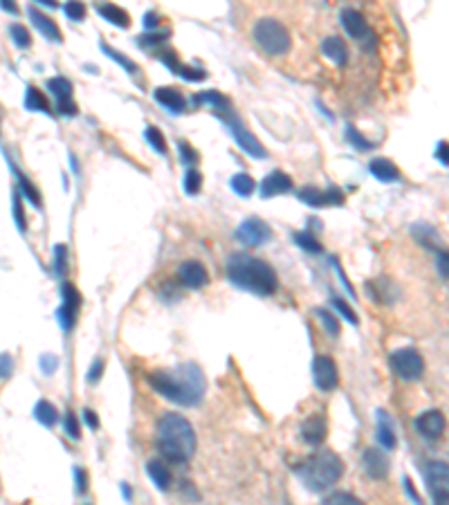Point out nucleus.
Listing matches in <instances>:
<instances>
[{"mask_svg": "<svg viewBox=\"0 0 449 505\" xmlns=\"http://www.w3.org/2000/svg\"><path fill=\"white\" fill-rule=\"evenodd\" d=\"M149 384L166 400L182 407H195L204 395V373L191 362L149 375Z\"/></svg>", "mask_w": 449, "mask_h": 505, "instance_id": "obj_1", "label": "nucleus"}, {"mask_svg": "<svg viewBox=\"0 0 449 505\" xmlns=\"http://www.w3.org/2000/svg\"><path fill=\"white\" fill-rule=\"evenodd\" d=\"M227 276L233 285L258 296L274 294L278 287L274 267L249 254H231L227 260Z\"/></svg>", "mask_w": 449, "mask_h": 505, "instance_id": "obj_2", "label": "nucleus"}, {"mask_svg": "<svg viewBox=\"0 0 449 505\" xmlns=\"http://www.w3.org/2000/svg\"><path fill=\"white\" fill-rule=\"evenodd\" d=\"M157 449L171 463H187L195 452L193 427L180 413H164L157 422Z\"/></svg>", "mask_w": 449, "mask_h": 505, "instance_id": "obj_3", "label": "nucleus"}, {"mask_svg": "<svg viewBox=\"0 0 449 505\" xmlns=\"http://www.w3.org/2000/svg\"><path fill=\"white\" fill-rule=\"evenodd\" d=\"M341 474H344V463L330 449H323V452L308 456L296 467V476H299L301 483L310 492H323L332 488L341 479Z\"/></svg>", "mask_w": 449, "mask_h": 505, "instance_id": "obj_4", "label": "nucleus"}, {"mask_svg": "<svg viewBox=\"0 0 449 505\" xmlns=\"http://www.w3.org/2000/svg\"><path fill=\"white\" fill-rule=\"evenodd\" d=\"M254 39L258 43V48L263 50L269 57H283L290 52L292 39L283 23H278L276 18H260L254 25Z\"/></svg>", "mask_w": 449, "mask_h": 505, "instance_id": "obj_5", "label": "nucleus"}, {"mask_svg": "<svg viewBox=\"0 0 449 505\" xmlns=\"http://www.w3.org/2000/svg\"><path fill=\"white\" fill-rule=\"evenodd\" d=\"M216 115H220V117H222V122L229 126L231 135H233V137H236L238 146H240L242 151L249 153V155H251V158H256V160H260V158H265V155H267L265 149L260 146V142L247 131V126L242 124V120L236 115V111H233L231 106H224L222 111H216Z\"/></svg>", "mask_w": 449, "mask_h": 505, "instance_id": "obj_6", "label": "nucleus"}, {"mask_svg": "<svg viewBox=\"0 0 449 505\" xmlns=\"http://www.w3.org/2000/svg\"><path fill=\"white\" fill-rule=\"evenodd\" d=\"M391 368L395 373H398L402 380L407 382H416L420 380L422 371H425V362H422V355L418 353L416 348H400V350H393L391 357Z\"/></svg>", "mask_w": 449, "mask_h": 505, "instance_id": "obj_7", "label": "nucleus"}, {"mask_svg": "<svg viewBox=\"0 0 449 505\" xmlns=\"http://www.w3.org/2000/svg\"><path fill=\"white\" fill-rule=\"evenodd\" d=\"M341 25H344V30L350 34V39H355L357 43L366 45V48H368V45L373 48L375 36L371 32V27H368L364 14H359L357 9L346 7L344 12H341Z\"/></svg>", "mask_w": 449, "mask_h": 505, "instance_id": "obj_8", "label": "nucleus"}, {"mask_svg": "<svg viewBox=\"0 0 449 505\" xmlns=\"http://www.w3.org/2000/svg\"><path fill=\"white\" fill-rule=\"evenodd\" d=\"M236 238L247 247H260L272 238V229H269V225L260 218H247L245 222H240V227L236 229Z\"/></svg>", "mask_w": 449, "mask_h": 505, "instance_id": "obj_9", "label": "nucleus"}, {"mask_svg": "<svg viewBox=\"0 0 449 505\" xmlns=\"http://www.w3.org/2000/svg\"><path fill=\"white\" fill-rule=\"evenodd\" d=\"M61 296H63V303H61V310H59L61 328L63 330H72V328H75L79 308H81V294L77 292V287L72 283H63Z\"/></svg>", "mask_w": 449, "mask_h": 505, "instance_id": "obj_10", "label": "nucleus"}, {"mask_svg": "<svg viewBox=\"0 0 449 505\" xmlns=\"http://www.w3.org/2000/svg\"><path fill=\"white\" fill-rule=\"evenodd\" d=\"M299 200L310 207H332L344 204V193L339 189H317V187H303L299 189Z\"/></svg>", "mask_w": 449, "mask_h": 505, "instance_id": "obj_11", "label": "nucleus"}, {"mask_svg": "<svg viewBox=\"0 0 449 505\" xmlns=\"http://www.w3.org/2000/svg\"><path fill=\"white\" fill-rule=\"evenodd\" d=\"M312 375H314V384H317L321 391H332L339 384L337 366L326 355L314 357V362H312Z\"/></svg>", "mask_w": 449, "mask_h": 505, "instance_id": "obj_12", "label": "nucleus"}, {"mask_svg": "<svg viewBox=\"0 0 449 505\" xmlns=\"http://www.w3.org/2000/svg\"><path fill=\"white\" fill-rule=\"evenodd\" d=\"M178 278L184 287H189V290H200V287L209 283V274H207V267L200 260H184V263L178 267Z\"/></svg>", "mask_w": 449, "mask_h": 505, "instance_id": "obj_13", "label": "nucleus"}, {"mask_svg": "<svg viewBox=\"0 0 449 505\" xmlns=\"http://www.w3.org/2000/svg\"><path fill=\"white\" fill-rule=\"evenodd\" d=\"M445 427H447V420H445L443 413L436 411V409L420 413V416L416 418V429H418V434H420L422 438H427V440H438L440 436H443Z\"/></svg>", "mask_w": 449, "mask_h": 505, "instance_id": "obj_14", "label": "nucleus"}, {"mask_svg": "<svg viewBox=\"0 0 449 505\" xmlns=\"http://www.w3.org/2000/svg\"><path fill=\"white\" fill-rule=\"evenodd\" d=\"M362 465H364L366 476H371V479H375V481H382L389 476V458H386L384 452H380L377 447L364 449Z\"/></svg>", "mask_w": 449, "mask_h": 505, "instance_id": "obj_15", "label": "nucleus"}, {"mask_svg": "<svg viewBox=\"0 0 449 505\" xmlns=\"http://www.w3.org/2000/svg\"><path fill=\"white\" fill-rule=\"evenodd\" d=\"M425 481L431 494L449 492V465L443 461H429L425 465Z\"/></svg>", "mask_w": 449, "mask_h": 505, "instance_id": "obj_16", "label": "nucleus"}, {"mask_svg": "<svg viewBox=\"0 0 449 505\" xmlns=\"http://www.w3.org/2000/svg\"><path fill=\"white\" fill-rule=\"evenodd\" d=\"M290 189H292V178L283 173V171H272V173L265 175L263 182H260V196L272 198L278 193H287Z\"/></svg>", "mask_w": 449, "mask_h": 505, "instance_id": "obj_17", "label": "nucleus"}, {"mask_svg": "<svg viewBox=\"0 0 449 505\" xmlns=\"http://www.w3.org/2000/svg\"><path fill=\"white\" fill-rule=\"evenodd\" d=\"M326 434H328V425H326V418H321V416H312L301 425V438L308 445L323 443Z\"/></svg>", "mask_w": 449, "mask_h": 505, "instance_id": "obj_18", "label": "nucleus"}, {"mask_svg": "<svg viewBox=\"0 0 449 505\" xmlns=\"http://www.w3.org/2000/svg\"><path fill=\"white\" fill-rule=\"evenodd\" d=\"M27 14H30L32 23H34L36 27H39V32H41V34H45V39L57 41V43H59V41H63V39H61V30H59L57 23H54L50 16L41 14L36 7H30V9H27Z\"/></svg>", "mask_w": 449, "mask_h": 505, "instance_id": "obj_19", "label": "nucleus"}, {"mask_svg": "<svg viewBox=\"0 0 449 505\" xmlns=\"http://www.w3.org/2000/svg\"><path fill=\"white\" fill-rule=\"evenodd\" d=\"M321 52L326 54V57L337 63V66H344L348 61V50H346V43L344 39H339V36H328V39H323L321 43Z\"/></svg>", "mask_w": 449, "mask_h": 505, "instance_id": "obj_20", "label": "nucleus"}, {"mask_svg": "<svg viewBox=\"0 0 449 505\" xmlns=\"http://www.w3.org/2000/svg\"><path fill=\"white\" fill-rule=\"evenodd\" d=\"M377 440H380V445L384 449H395V445H398L393 422L389 418V413H384V411H377Z\"/></svg>", "mask_w": 449, "mask_h": 505, "instance_id": "obj_21", "label": "nucleus"}, {"mask_svg": "<svg viewBox=\"0 0 449 505\" xmlns=\"http://www.w3.org/2000/svg\"><path fill=\"white\" fill-rule=\"evenodd\" d=\"M155 99L162 106L169 108V111H173V113H182L187 108V99L182 97V93H180L178 88H157L155 90Z\"/></svg>", "mask_w": 449, "mask_h": 505, "instance_id": "obj_22", "label": "nucleus"}, {"mask_svg": "<svg viewBox=\"0 0 449 505\" xmlns=\"http://www.w3.org/2000/svg\"><path fill=\"white\" fill-rule=\"evenodd\" d=\"M160 59L164 61L166 66L175 72V75H180V77L187 79V81H202V79L207 77V72L200 70V68H189V66H182V63H178L175 54H171V52H164Z\"/></svg>", "mask_w": 449, "mask_h": 505, "instance_id": "obj_23", "label": "nucleus"}, {"mask_svg": "<svg viewBox=\"0 0 449 505\" xmlns=\"http://www.w3.org/2000/svg\"><path fill=\"white\" fill-rule=\"evenodd\" d=\"M368 171H371L377 180H382V182H395V180H400V169L386 158H375L371 164H368Z\"/></svg>", "mask_w": 449, "mask_h": 505, "instance_id": "obj_24", "label": "nucleus"}, {"mask_svg": "<svg viewBox=\"0 0 449 505\" xmlns=\"http://www.w3.org/2000/svg\"><path fill=\"white\" fill-rule=\"evenodd\" d=\"M146 472L151 476V481L157 485L160 490H169L171 488V481H173V476H171V470L166 467V463L162 461H151L146 465Z\"/></svg>", "mask_w": 449, "mask_h": 505, "instance_id": "obj_25", "label": "nucleus"}, {"mask_svg": "<svg viewBox=\"0 0 449 505\" xmlns=\"http://www.w3.org/2000/svg\"><path fill=\"white\" fill-rule=\"evenodd\" d=\"M97 12L102 14L108 23H113V25H120V27H128L131 25V16L126 14L122 7H117V5H111V3L97 5Z\"/></svg>", "mask_w": 449, "mask_h": 505, "instance_id": "obj_26", "label": "nucleus"}, {"mask_svg": "<svg viewBox=\"0 0 449 505\" xmlns=\"http://www.w3.org/2000/svg\"><path fill=\"white\" fill-rule=\"evenodd\" d=\"M48 90L59 99V104L72 102V84L66 77H52L48 81Z\"/></svg>", "mask_w": 449, "mask_h": 505, "instance_id": "obj_27", "label": "nucleus"}, {"mask_svg": "<svg viewBox=\"0 0 449 505\" xmlns=\"http://www.w3.org/2000/svg\"><path fill=\"white\" fill-rule=\"evenodd\" d=\"M34 416H36V420L41 422V425H45V427H52L54 422L59 420V411H57V407H54L52 402H48V400H41V402L34 407Z\"/></svg>", "mask_w": 449, "mask_h": 505, "instance_id": "obj_28", "label": "nucleus"}, {"mask_svg": "<svg viewBox=\"0 0 449 505\" xmlns=\"http://www.w3.org/2000/svg\"><path fill=\"white\" fill-rule=\"evenodd\" d=\"M25 106H27V111H39V113H52L50 111V104H48V99H45L43 93H39L34 86L27 88V95H25Z\"/></svg>", "mask_w": 449, "mask_h": 505, "instance_id": "obj_29", "label": "nucleus"}, {"mask_svg": "<svg viewBox=\"0 0 449 505\" xmlns=\"http://www.w3.org/2000/svg\"><path fill=\"white\" fill-rule=\"evenodd\" d=\"M231 189H233V193H236V196L247 198V196L254 193L256 182H254V178L247 175V173H236L231 178Z\"/></svg>", "mask_w": 449, "mask_h": 505, "instance_id": "obj_30", "label": "nucleus"}, {"mask_svg": "<svg viewBox=\"0 0 449 505\" xmlns=\"http://www.w3.org/2000/svg\"><path fill=\"white\" fill-rule=\"evenodd\" d=\"M292 240L296 242V245H299L301 249H305V251H310V254H321V242L312 236V234H308V231H296L294 236H292Z\"/></svg>", "mask_w": 449, "mask_h": 505, "instance_id": "obj_31", "label": "nucleus"}, {"mask_svg": "<svg viewBox=\"0 0 449 505\" xmlns=\"http://www.w3.org/2000/svg\"><path fill=\"white\" fill-rule=\"evenodd\" d=\"M314 314H317V319L321 321V326H323V330L328 332V335H339V321H337V317L332 312H328V310H323V308H319V310H314Z\"/></svg>", "mask_w": 449, "mask_h": 505, "instance_id": "obj_32", "label": "nucleus"}, {"mask_svg": "<svg viewBox=\"0 0 449 505\" xmlns=\"http://www.w3.org/2000/svg\"><path fill=\"white\" fill-rule=\"evenodd\" d=\"M413 236H416L427 249L436 247V231L431 229L429 225H416V227H413Z\"/></svg>", "mask_w": 449, "mask_h": 505, "instance_id": "obj_33", "label": "nucleus"}, {"mask_svg": "<svg viewBox=\"0 0 449 505\" xmlns=\"http://www.w3.org/2000/svg\"><path fill=\"white\" fill-rule=\"evenodd\" d=\"M14 173H16V178H18V182H21V191L27 196V200H30L34 207H41V193L36 191L34 184H32L27 178H23V175H21V171H16V169H14Z\"/></svg>", "mask_w": 449, "mask_h": 505, "instance_id": "obj_34", "label": "nucleus"}, {"mask_svg": "<svg viewBox=\"0 0 449 505\" xmlns=\"http://www.w3.org/2000/svg\"><path fill=\"white\" fill-rule=\"evenodd\" d=\"M202 189V173L198 169H189L184 178V191L189 196H195Z\"/></svg>", "mask_w": 449, "mask_h": 505, "instance_id": "obj_35", "label": "nucleus"}, {"mask_svg": "<svg viewBox=\"0 0 449 505\" xmlns=\"http://www.w3.org/2000/svg\"><path fill=\"white\" fill-rule=\"evenodd\" d=\"M146 140H149V144L153 149L164 155V153H166V140H164V135H162V131L157 128V126H149V128H146Z\"/></svg>", "mask_w": 449, "mask_h": 505, "instance_id": "obj_36", "label": "nucleus"}, {"mask_svg": "<svg viewBox=\"0 0 449 505\" xmlns=\"http://www.w3.org/2000/svg\"><path fill=\"white\" fill-rule=\"evenodd\" d=\"M321 505H364L362 501H359L355 494H348V492H335V494H330V497L323 501Z\"/></svg>", "mask_w": 449, "mask_h": 505, "instance_id": "obj_37", "label": "nucleus"}, {"mask_svg": "<svg viewBox=\"0 0 449 505\" xmlns=\"http://www.w3.org/2000/svg\"><path fill=\"white\" fill-rule=\"evenodd\" d=\"M346 140L350 142V146H355L357 151H368V149H373V142H368L362 133H359L357 128H353V126H350V128L346 131Z\"/></svg>", "mask_w": 449, "mask_h": 505, "instance_id": "obj_38", "label": "nucleus"}, {"mask_svg": "<svg viewBox=\"0 0 449 505\" xmlns=\"http://www.w3.org/2000/svg\"><path fill=\"white\" fill-rule=\"evenodd\" d=\"M9 34H12V39L18 48H30L32 45V36L27 32V27H23V25H12L9 27Z\"/></svg>", "mask_w": 449, "mask_h": 505, "instance_id": "obj_39", "label": "nucleus"}, {"mask_svg": "<svg viewBox=\"0 0 449 505\" xmlns=\"http://www.w3.org/2000/svg\"><path fill=\"white\" fill-rule=\"evenodd\" d=\"M102 50H104V52H106V54H108V57H111L113 61H117V63H122V66H124L126 70H131V72H137V66H135V63H133V61H128V59H126V57H124V54H122V52H117V50H113V48H111V45H106V43H104V45H102Z\"/></svg>", "mask_w": 449, "mask_h": 505, "instance_id": "obj_40", "label": "nucleus"}, {"mask_svg": "<svg viewBox=\"0 0 449 505\" xmlns=\"http://www.w3.org/2000/svg\"><path fill=\"white\" fill-rule=\"evenodd\" d=\"M178 149H180V155H182V162H184V164L193 169V166L198 164V160H200V158H198V153L193 151L191 144L180 142V144H178Z\"/></svg>", "mask_w": 449, "mask_h": 505, "instance_id": "obj_41", "label": "nucleus"}, {"mask_svg": "<svg viewBox=\"0 0 449 505\" xmlns=\"http://www.w3.org/2000/svg\"><path fill=\"white\" fill-rule=\"evenodd\" d=\"M66 258H68V247L66 245L54 247V269H57V274L66 272Z\"/></svg>", "mask_w": 449, "mask_h": 505, "instance_id": "obj_42", "label": "nucleus"}, {"mask_svg": "<svg viewBox=\"0 0 449 505\" xmlns=\"http://www.w3.org/2000/svg\"><path fill=\"white\" fill-rule=\"evenodd\" d=\"M63 427H66V431H68V436L70 438H79L81 436V429H79V422H77V416L72 411H68L66 413V418H63Z\"/></svg>", "mask_w": 449, "mask_h": 505, "instance_id": "obj_43", "label": "nucleus"}, {"mask_svg": "<svg viewBox=\"0 0 449 505\" xmlns=\"http://www.w3.org/2000/svg\"><path fill=\"white\" fill-rule=\"evenodd\" d=\"M332 305H335V308H337L341 314H344V317H346L350 323H353V326H357V323H359L355 310H353V308H348V303H346L344 299H337V296H335V299H332Z\"/></svg>", "mask_w": 449, "mask_h": 505, "instance_id": "obj_44", "label": "nucleus"}, {"mask_svg": "<svg viewBox=\"0 0 449 505\" xmlns=\"http://www.w3.org/2000/svg\"><path fill=\"white\" fill-rule=\"evenodd\" d=\"M63 14H66L70 21H81V18L86 16V7L81 3H68V5H63Z\"/></svg>", "mask_w": 449, "mask_h": 505, "instance_id": "obj_45", "label": "nucleus"}, {"mask_svg": "<svg viewBox=\"0 0 449 505\" xmlns=\"http://www.w3.org/2000/svg\"><path fill=\"white\" fill-rule=\"evenodd\" d=\"M14 373V357L9 353L0 355V380H9V375Z\"/></svg>", "mask_w": 449, "mask_h": 505, "instance_id": "obj_46", "label": "nucleus"}, {"mask_svg": "<svg viewBox=\"0 0 449 505\" xmlns=\"http://www.w3.org/2000/svg\"><path fill=\"white\" fill-rule=\"evenodd\" d=\"M57 366H59L57 355H43V357H41V371H43L45 375H52L54 371H57Z\"/></svg>", "mask_w": 449, "mask_h": 505, "instance_id": "obj_47", "label": "nucleus"}, {"mask_svg": "<svg viewBox=\"0 0 449 505\" xmlns=\"http://www.w3.org/2000/svg\"><path fill=\"white\" fill-rule=\"evenodd\" d=\"M436 267H438L440 276L449 278V251H438V256H436Z\"/></svg>", "mask_w": 449, "mask_h": 505, "instance_id": "obj_48", "label": "nucleus"}, {"mask_svg": "<svg viewBox=\"0 0 449 505\" xmlns=\"http://www.w3.org/2000/svg\"><path fill=\"white\" fill-rule=\"evenodd\" d=\"M102 373H104V359L99 357V359H95V362H93V368L88 371V382L90 384H97L99 377H102Z\"/></svg>", "mask_w": 449, "mask_h": 505, "instance_id": "obj_49", "label": "nucleus"}, {"mask_svg": "<svg viewBox=\"0 0 449 505\" xmlns=\"http://www.w3.org/2000/svg\"><path fill=\"white\" fill-rule=\"evenodd\" d=\"M14 216H16L18 229L25 231V218H23V209H21V196H18V193H14Z\"/></svg>", "mask_w": 449, "mask_h": 505, "instance_id": "obj_50", "label": "nucleus"}, {"mask_svg": "<svg viewBox=\"0 0 449 505\" xmlns=\"http://www.w3.org/2000/svg\"><path fill=\"white\" fill-rule=\"evenodd\" d=\"M436 158L443 162V164L449 166V144L447 142H440L438 144V149H436Z\"/></svg>", "mask_w": 449, "mask_h": 505, "instance_id": "obj_51", "label": "nucleus"}, {"mask_svg": "<svg viewBox=\"0 0 449 505\" xmlns=\"http://www.w3.org/2000/svg\"><path fill=\"white\" fill-rule=\"evenodd\" d=\"M84 420L88 422L90 429H99V420H97V413L93 409H84Z\"/></svg>", "mask_w": 449, "mask_h": 505, "instance_id": "obj_52", "label": "nucleus"}, {"mask_svg": "<svg viewBox=\"0 0 449 505\" xmlns=\"http://www.w3.org/2000/svg\"><path fill=\"white\" fill-rule=\"evenodd\" d=\"M75 476H77V485H79L77 490H79L81 494H84V492L88 490V488H86V472L81 470V467H77V470H75Z\"/></svg>", "mask_w": 449, "mask_h": 505, "instance_id": "obj_53", "label": "nucleus"}, {"mask_svg": "<svg viewBox=\"0 0 449 505\" xmlns=\"http://www.w3.org/2000/svg\"><path fill=\"white\" fill-rule=\"evenodd\" d=\"M404 490H407V494L413 499V503L416 505H422V501H420V497L416 494V490H413V483H411V479H404Z\"/></svg>", "mask_w": 449, "mask_h": 505, "instance_id": "obj_54", "label": "nucleus"}, {"mask_svg": "<svg viewBox=\"0 0 449 505\" xmlns=\"http://www.w3.org/2000/svg\"><path fill=\"white\" fill-rule=\"evenodd\" d=\"M434 503L436 505H449V492H436L434 494Z\"/></svg>", "mask_w": 449, "mask_h": 505, "instance_id": "obj_55", "label": "nucleus"}, {"mask_svg": "<svg viewBox=\"0 0 449 505\" xmlns=\"http://www.w3.org/2000/svg\"><path fill=\"white\" fill-rule=\"evenodd\" d=\"M0 7H3L5 12H12V14H16V12H18V7H16L14 3H9V0H3V3H0Z\"/></svg>", "mask_w": 449, "mask_h": 505, "instance_id": "obj_56", "label": "nucleus"}]
</instances>
